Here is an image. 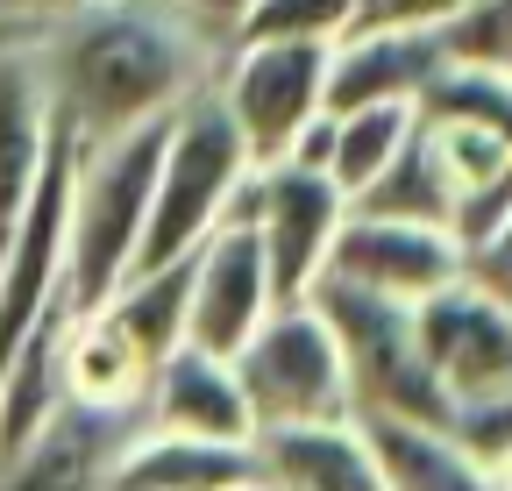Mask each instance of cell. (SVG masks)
Masks as SVG:
<instances>
[{"label":"cell","mask_w":512,"mask_h":491,"mask_svg":"<svg viewBox=\"0 0 512 491\" xmlns=\"http://www.w3.org/2000/svg\"><path fill=\"white\" fill-rule=\"evenodd\" d=\"M249 171H256V186L242 200V221L264 235L278 299H306V285L328 271V250H335V228L349 214V193L320 164H299V157L249 164Z\"/></svg>","instance_id":"52a82bcc"},{"label":"cell","mask_w":512,"mask_h":491,"mask_svg":"<svg viewBox=\"0 0 512 491\" xmlns=\"http://www.w3.org/2000/svg\"><path fill=\"white\" fill-rule=\"evenodd\" d=\"M192 86V36L157 0H79L57 50V107L79 136H114L178 107Z\"/></svg>","instance_id":"6da1fadb"},{"label":"cell","mask_w":512,"mask_h":491,"mask_svg":"<svg viewBox=\"0 0 512 491\" xmlns=\"http://www.w3.org/2000/svg\"><path fill=\"white\" fill-rule=\"evenodd\" d=\"M356 420L384 491H498L477 449L448 420H413V413H356Z\"/></svg>","instance_id":"9a60e30c"},{"label":"cell","mask_w":512,"mask_h":491,"mask_svg":"<svg viewBox=\"0 0 512 491\" xmlns=\"http://www.w3.org/2000/svg\"><path fill=\"white\" fill-rule=\"evenodd\" d=\"M57 385L86 399V406H107V413H136L143 392H150V363L143 349L114 328L107 306L93 314H72L64 321V342H57Z\"/></svg>","instance_id":"2e32d148"},{"label":"cell","mask_w":512,"mask_h":491,"mask_svg":"<svg viewBox=\"0 0 512 491\" xmlns=\"http://www.w3.org/2000/svg\"><path fill=\"white\" fill-rule=\"evenodd\" d=\"M441 65H448V36L441 29H349L328 50V107L420 100Z\"/></svg>","instance_id":"4fadbf2b"},{"label":"cell","mask_w":512,"mask_h":491,"mask_svg":"<svg viewBox=\"0 0 512 491\" xmlns=\"http://www.w3.org/2000/svg\"><path fill=\"white\" fill-rule=\"evenodd\" d=\"M256 463H264V484H285V491H384L356 413L256 427Z\"/></svg>","instance_id":"8fae6325"},{"label":"cell","mask_w":512,"mask_h":491,"mask_svg":"<svg viewBox=\"0 0 512 491\" xmlns=\"http://www.w3.org/2000/svg\"><path fill=\"white\" fill-rule=\"evenodd\" d=\"M463 278L484 285V292L505 306V314H512V214H505L484 242H470V250H463Z\"/></svg>","instance_id":"7402d4cb"},{"label":"cell","mask_w":512,"mask_h":491,"mask_svg":"<svg viewBox=\"0 0 512 491\" xmlns=\"http://www.w3.org/2000/svg\"><path fill=\"white\" fill-rule=\"evenodd\" d=\"M43 143H50V93L36 86L22 50H0V257H8V235L36 193Z\"/></svg>","instance_id":"e0dca14e"},{"label":"cell","mask_w":512,"mask_h":491,"mask_svg":"<svg viewBox=\"0 0 512 491\" xmlns=\"http://www.w3.org/2000/svg\"><path fill=\"white\" fill-rule=\"evenodd\" d=\"M100 484H114V491H249V484H264V463H256V442H207V435L157 427L150 442H128Z\"/></svg>","instance_id":"5bb4252c"},{"label":"cell","mask_w":512,"mask_h":491,"mask_svg":"<svg viewBox=\"0 0 512 491\" xmlns=\"http://www.w3.org/2000/svg\"><path fill=\"white\" fill-rule=\"evenodd\" d=\"M235 378L249 392L256 427H278V420H320V413H356L349 406V363L342 342L328 328L313 299H278L264 328H256L235 349Z\"/></svg>","instance_id":"5b68a950"},{"label":"cell","mask_w":512,"mask_h":491,"mask_svg":"<svg viewBox=\"0 0 512 491\" xmlns=\"http://www.w3.org/2000/svg\"><path fill=\"white\" fill-rule=\"evenodd\" d=\"M356 22V0H249L235 15V43L256 36H306V43H335Z\"/></svg>","instance_id":"ffe728a7"},{"label":"cell","mask_w":512,"mask_h":491,"mask_svg":"<svg viewBox=\"0 0 512 491\" xmlns=\"http://www.w3.org/2000/svg\"><path fill=\"white\" fill-rule=\"evenodd\" d=\"M448 57H484V65H512V0H463L441 22Z\"/></svg>","instance_id":"44dd1931"},{"label":"cell","mask_w":512,"mask_h":491,"mask_svg":"<svg viewBox=\"0 0 512 491\" xmlns=\"http://www.w3.org/2000/svg\"><path fill=\"white\" fill-rule=\"evenodd\" d=\"M43 36V22H15V15H0V50H29Z\"/></svg>","instance_id":"d4e9b609"},{"label":"cell","mask_w":512,"mask_h":491,"mask_svg":"<svg viewBox=\"0 0 512 491\" xmlns=\"http://www.w3.org/2000/svg\"><path fill=\"white\" fill-rule=\"evenodd\" d=\"M185 8H192V15H207V22H228V29H235V15L249 8V0H185Z\"/></svg>","instance_id":"484cf974"},{"label":"cell","mask_w":512,"mask_h":491,"mask_svg":"<svg viewBox=\"0 0 512 491\" xmlns=\"http://www.w3.org/2000/svg\"><path fill=\"white\" fill-rule=\"evenodd\" d=\"M107 406H86V399H72V392H57V406H50V420L29 435V449L0 470V484H22V491H50V484H100L107 477V463L121 456L114 442H107Z\"/></svg>","instance_id":"ac0fdd59"},{"label":"cell","mask_w":512,"mask_h":491,"mask_svg":"<svg viewBox=\"0 0 512 491\" xmlns=\"http://www.w3.org/2000/svg\"><path fill=\"white\" fill-rule=\"evenodd\" d=\"M242 178H249V150L235 136L228 107L221 100H178L164 157H157L143 242H136V271H164V264L200 250V242L228 221ZM136 271H128V278H136Z\"/></svg>","instance_id":"3957f363"},{"label":"cell","mask_w":512,"mask_h":491,"mask_svg":"<svg viewBox=\"0 0 512 491\" xmlns=\"http://www.w3.org/2000/svg\"><path fill=\"white\" fill-rule=\"evenodd\" d=\"M328 271L363 285V292H384V299H427L434 285L463 278V242L448 235V221L349 207L342 228H335Z\"/></svg>","instance_id":"ba28073f"},{"label":"cell","mask_w":512,"mask_h":491,"mask_svg":"<svg viewBox=\"0 0 512 491\" xmlns=\"http://www.w3.org/2000/svg\"><path fill=\"white\" fill-rule=\"evenodd\" d=\"M143 399L157 406V427H178V435L256 442V413H249V392L235 378V356H214V349L178 342L157 371H150V392Z\"/></svg>","instance_id":"7c38bea8"},{"label":"cell","mask_w":512,"mask_h":491,"mask_svg":"<svg viewBox=\"0 0 512 491\" xmlns=\"http://www.w3.org/2000/svg\"><path fill=\"white\" fill-rule=\"evenodd\" d=\"M328 50H335V43H306V36H256V43H235V72H228V86H221V107H228V121H235L249 164L292 157L299 129L328 107Z\"/></svg>","instance_id":"8992f818"},{"label":"cell","mask_w":512,"mask_h":491,"mask_svg":"<svg viewBox=\"0 0 512 491\" xmlns=\"http://www.w3.org/2000/svg\"><path fill=\"white\" fill-rule=\"evenodd\" d=\"M306 299L328 314L335 342H342V363H349V406L356 413H413V420H448V406L434 363L420 349V328H413V299H384V292H363L335 271H320L306 285Z\"/></svg>","instance_id":"277c9868"},{"label":"cell","mask_w":512,"mask_h":491,"mask_svg":"<svg viewBox=\"0 0 512 491\" xmlns=\"http://www.w3.org/2000/svg\"><path fill=\"white\" fill-rule=\"evenodd\" d=\"M463 0H356L349 29H441Z\"/></svg>","instance_id":"603a6c76"},{"label":"cell","mask_w":512,"mask_h":491,"mask_svg":"<svg viewBox=\"0 0 512 491\" xmlns=\"http://www.w3.org/2000/svg\"><path fill=\"white\" fill-rule=\"evenodd\" d=\"M413 121H420V100H356V107H328V157H320V171H328L349 200H363L377 178L392 171V157L406 150Z\"/></svg>","instance_id":"d6986e66"},{"label":"cell","mask_w":512,"mask_h":491,"mask_svg":"<svg viewBox=\"0 0 512 491\" xmlns=\"http://www.w3.org/2000/svg\"><path fill=\"white\" fill-rule=\"evenodd\" d=\"M278 306L271 285V257H264V235L249 221H221L200 250H192V278H185V342L192 349H214L235 356L264 314Z\"/></svg>","instance_id":"9c48e42d"},{"label":"cell","mask_w":512,"mask_h":491,"mask_svg":"<svg viewBox=\"0 0 512 491\" xmlns=\"http://www.w3.org/2000/svg\"><path fill=\"white\" fill-rule=\"evenodd\" d=\"M79 0H0V15H15V22H50V15H72Z\"/></svg>","instance_id":"cb8c5ba5"},{"label":"cell","mask_w":512,"mask_h":491,"mask_svg":"<svg viewBox=\"0 0 512 491\" xmlns=\"http://www.w3.org/2000/svg\"><path fill=\"white\" fill-rule=\"evenodd\" d=\"M413 328H420V349L434 363L448 406L512 385V314L484 285H470V278L434 285L427 299H413Z\"/></svg>","instance_id":"30bf717a"},{"label":"cell","mask_w":512,"mask_h":491,"mask_svg":"<svg viewBox=\"0 0 512 491\" xmlns=\"http://www.w3.org/2000/svg\"><path fill=\"white\" fill-rule=\"evenodd\" d=\"M171 136V107L143 114L114 136H79L72 157V228H64V306L93 314L136 271V242L157 186V157Z\"/></svg>","instance_id":"7a4b0ae2"}]
</instances>
